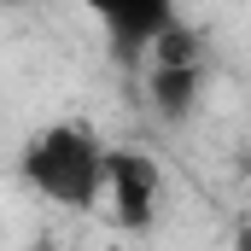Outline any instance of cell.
I'll return each mask as SVG.
<instances>
[{
    "label": "cell",
    "instance_id": "obj_3",
    "mask_svg": "<svg viewBox=\"0 0 251 251\" xmlns=\"http://www.w3.org/2000/svg\"><path fill=\"white\" fill-rule=\"evenodd\" d=\"M170 24H176V12L158 6V0H146V6H105V29H111L123 59H134V47H152Z\"/></svg>",
    "mask_w": 251,
    "mask_h": 251
},
{
    "label": "cell",
    "instance_id": "obj_2",
    "mask_svg": "<svg viewBox=\"0 0 251 251\" xmlns=\"http://www.w3.org/2000/svg\"><path fill=\"white\" fill-rule=\"evenodd\" d=\"M105 187L117 193V222L146 228L152 222V199H158V164L140 152H111L105 158Z\"/></svg>",
    "mask_w": 251,
    "mask_h": 251
},
{
    "label": "cell",
    "instance_id": "obj_1",
    "mask_svg": "<svg viewBox=\"0 0 251 251\" xmlns=\"http://www.w3.org/2000/svg\"><path fill=\"white\" fill-rule=\"evenodd\" d=\"M24 176L59 204H94V193L105 181V158L82 128H47V134L29 140Z\"/></svg>",
    "mask_w": 251,
    "mask_h": 251
},
{
    "label": "cell",
    "instance_id": "obj_5",
    "mask_svg": "<svg viewBox=\"0 0 251 251\" xmlns=\"http://www.w3.org/2000/svg\"><path fill=\"white\" fill-rule=\"evenodd\" d=\"M240 251H251V228H246V234H240Z\"/></svg>",
    "mask_w": 251,
    "mask_h": 251
},
{
    "label": "cell",
    "instance_id": "obj_4",
    "mask_svg": "<svg viewBox=\"0 0 251 251\" xmlns=\"http://www.w3.org/2000/svg\"><path fill=\"white\" fill-rule=\"evenodd\" d=\"M152 94H158V111L164 117H181L193 105V94H199V76L193 70H158L152 76Z\"/></svg>",
    "mask_w": 251,
    "mask_h": 251
},
{
    "label": "cell",
    "instance_id": "obj_6",
    "mask_svg": "<svg viewBox=\"0 0 251 251\" xmlns=\"http://www.w3.org/2000/svg\"><path fill=\"white\" fill-rule=\"evenodd\" d=\"M35 251H53V246H35Z\"/></svg>",
    "mask_w": 251,
    "mask_h": 251
}]
</instances>
